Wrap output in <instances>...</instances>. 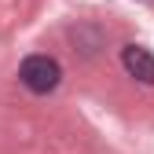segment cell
<instances>
[{
    "label": "cell",
    "mask_w": 154,
    "mask_h": 154,
    "mask_svg": "<svg viewBox=\"0 0 154 154\" xmlns=\"http://www.w3.org/2000/svg\"><path fill=\"white\" fill-rule=\"evenodd\" d=\"M18 81L29 92H37V95H48V92L59 88L63 70H59L55 59H48V55H29V59H22V66H18Z\"/></svg>",
    "instance_id": "obj_1"
},
{
    "label": "cell",
    "mask_w": 154,
    "mask_h": 154,
    "mask_svg": "<svg viewBox=\"0 0 154 154\" xmlns=\"http://www.w3.org/2000/svg\"><path fill=\"white\" fill-rule=\"evenodd\" d=\"M121 66L136 77L140 85H154V55L140 44H125L121 48Z\"/></svg>",
    "instance_id": "obj_2"
}]
</instances>
